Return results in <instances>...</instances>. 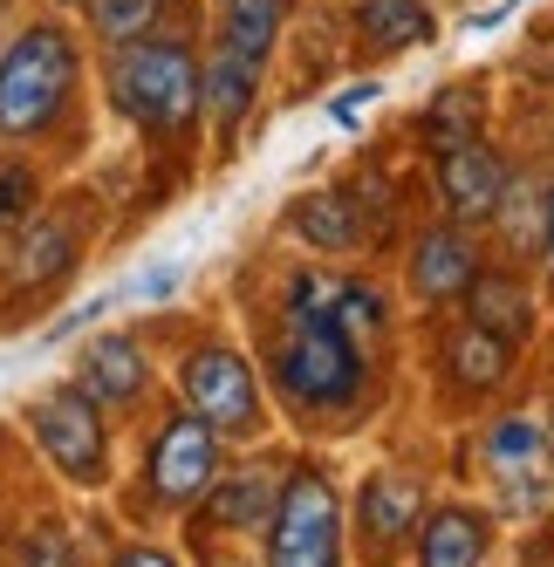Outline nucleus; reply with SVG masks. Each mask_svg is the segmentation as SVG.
Listing matches in <instances>:
<instances>
[{"label":"nucleus","mask_w":554,"mask_h":567,"mask_svg":"<svg viewBox=\"0 0 554 567\" xmlns=\"http://www.w3.org/2000/svg\"><path fill=\"white\" fill-rule=\"evenodd\" d=\"M75 267V226L69 219H42L21 247H14V288H49V280H62Z\"/></svg>","instance_id":"17"},{"label":"nucleus","mask_w":554,"mask_h":567,"mask_svg":"<svg viewBox=\"0 0 554 567\" xmlns=\"http://www.w3.org/2000/svg\"><path fill=\"white\" fill-rule=\"evenodd\" d=\"M486 465L500 478H534L541 472V431L527 417H500L493 437H486Z\"/></svg>","instance_id":"22"},{"label":"nucleus","mask_w":554,"mask_h":567,"mask_svg":"<svg viewBox=\"0 0 554 567\" xmlns=\"http://www.w3.org/2000/svg\"><path fill=\"white\" fill-rule=\"evenodd\" d=\"M288 0H226L219 8V49L240 55V62H267L274 34H281Z\"/></svg>","instance_id":"16"},{"label":"nucleus","mask_w":554,"mask_h":567,"mask_svg":"<svg viewBox=\"0 0 554 567\" xmlns=\"http://www.w3.org/2000/svg\"><path fill=\"white\" fill-rule=\"evenodd\" d=\"M288 226L308 239V247H322V254H349L363 219H356V198L349 192H308L301 206L288 213Z\"/></svg>","instance_id":"18"},{"label":"nucleus","mask_w":554,"mask_h":567,"mask_svg":"<svg viewBox=\"0 0 554 567\" xmlns=\"http://www.w3.org/2000/svg\"><path fill=\"white\" fill-rule=\"evenodd\" d=\"M178 383H185V411L199 424H213L219 437H240L260 424V383L233 349H192Z\"/></svg>","instance_id":"5"},{"label":"nucleus","mask_w":554,"mask_h":567,"mask_svg":"<svg viewBox=\"0 0 554 567\" xmlns=\"http://www.w3.org/2000/svg\"><path fill=\"white\" fill-rule=\"evenodd\" d=\"M500 192H506V165H500L493 144H472V137H465V144H452V151H439V198H445V213H452L459 226L493 219Z\"/></svg>","instance_id":"8"},{"label":"nucleus","mask_w":554,"mask_h":567,"mask_svg":"<svg viewBox=\"0 0 554 567\" xmlns=\"http://www.w3.org/2000/svg\"><path fill=\"white\" fill-rule=\"evenodd\" d=\"M34 213V172L14 165V157H0V233H8L14 219Z\"/></svg>","instance_id":"26"},{"label":"nucleus","mask_w":554,"mask_h":567,"mask_svg":"<svg viewBox=\"0 0 554 567\" xmlns=\"http://www.w3.org/2000/svg\"><path fill=\"white\" fill-rule=\"evenodd\" d=\"M472 274H480V254H472V239L465 233H424L418 239V254H411V288L424 301H459L472 288Z\"/></svg>","instance_id":"11"},{"label":"nucleus","mask_w":554,"mask_h":567,"mask_svg":"<svg viewBox=\"0 0 554 567\" xmlns=\"http://www.w3.org/2000/svg\"><path fill=\"white\" fill-rule=\"evenodd\" d=\"M541 247H547V260H554V185L541 192Z\"/></svg>","instance_id":"31"},{"label":"nucleus","mask_w":554,"mask_h":567,"mask_svg":"<svg viewBox=\"0 0 554 567\" xmlns=\"http://www.w3.org/2000/svg\"><path fill=\"white\" fill-rule=\"evenodd\" d=\"M219 485V478H213ZM274 493H281V485H274L267 472H240V478H226L219 493H213V519L219 526H260L267 513H274Z\"/></svg>","instance_id":"20"},{"label":"nucleus","mask_w":554,"mask_h":567,"mask_svg":"<svg viewBox=\"0 0 554 567\" xmlns=\"http://www.w3.org/2000/svg\"><path fill=\"white\" fill-rule=\"evenodd\" d=\"M445 370L459 390H500L506 370H513V342H500L493 329H480V321H465V329L445 342Z\"/></svg>","instance_id":"13"},{"label":"nucleus","mask_w":554,"mask_h":567,"mask_svg":"<svg viewBox=\"0 0 554 567\" xmlns=\"http://www.w3.org/2000/svg\"><path fill=\"white\" fill-rule=\"evenodd\" d=\"M110 96L144 131H185L199 116V62L178 42H124L110 62Z\"/></svg>","instance_id":"3"},{"label":"nucleus","mask_w":554,"mask_h":567,"mask_svg":"<svg viewBox=\"0 0 554 567\" xmlns=\"http://www.w3.org/2000/svg\"><path fill=\"white\" fill-rule=\"evenodd\" d=\"M165 21V0H90V28L103 42H151V28Z\"/></svg>","instance_id":"23"},{"label":"nucleus","mask_w":554,"mask_h":567,"mask_svg":"<svg viewBox=\"0 0 554 567\" xmlns=\"http://www.w3.org/2000/svg\"><path fill=\"white\" fill-rule=\"evenodd\" d=\"M363 34H370V49H411V42H431L439 21H431L424 0H370Z\"/></svg>","instance_id":"19"},{"label":"nucleus","mask_w":554,"mask_h":567,"mask_svg":"<svg viewBox=\"0 0 554 567\" xmlns=\"http://www.w3.org/2000/svg\"><path fill=\"white\" fill-rule=\"evenodd\" d=\"M500 213H506V239H513V254H534V239H541V198H527V185H521V178H506L493 219H500Z\"/></svg>","instance_id":"25"},{"label":"nucleus","mask_w":554,"mask_h":567,"mask_svg":"<svg viewBox=\"0 0 554 567\" xmlns=\"http://www.w3.org/2000/svg\"><path fill=\"white\" fill-rule=\"evenodd\" d=\"M472 124H480V90H472V83L439 90V96H431V110H424V137H431V151L465 144V137H472Z\"/></svg>","instance_id":"21"},{"label":"nucleus","mask_w":554,"mask_h":567,"mask_svg":"<svg viewBox=\"0 0 554 567\" xmlns=\"http://www.w3.org/2000/svg\"><path fill=\"white\" fill-rule=\"evenodd\" d=\"M151 383V362L131 336H96L83 349V362H75V390H83L90 403H103V411H124V403H137Z\"/></svg>","instance_id":"9"},{"label":"nucleus","mask_w":554,"mask_h":567,"mask_svg":"<svg viewBox=\"0 0 554 567\" xmlns=\"http://www.w3.org/2000/svg\"><path fill=\"white\" fill-rule=\"evenodd\" d=\"M418 506H424V485L411 472H377L363 485V499H356V513H363V540L377 554H390L404 534H418Z\"/></svg>","instance_id":"10"},{"label":"nucleus","mask_w":554,"mask_h":567,"mask_svg":"<svg viewBox=\"0 0 554 567\" xmlns=\"http://www.w3.org/2000/svg\"><path fill=\"white\" fill-rule=\"evenodd\" d=\"M219 478V431L178 411L151 444V499L157 506H199Z\"/></svg>","instance_id":"6"},{"label":"nucleus","mask_w":554,"mask_h":567,"mask_svg":"<svg viewBox=\"0 0 554 567\" xmlns=\"http://www.w3.org/2000/svg\"><path fill=\"white\" fill-rule=\"evenodd\" d=\"M267 567H342V506L322 465H295L267 513Z\"/></svg>","instance_id":"4"},{"label":"nucleus","mask_w":554,"mask_h":567,"mask_svg":"<svg viewBox=\"0 0 554 567\" xmlns=\"http://www.w3.org/2000/svg\"><path fill=\"white\" fill-rule=\"evenodd\" d=\"M103 308H110V301H83V308H75V315H62V321H55L49 336H75V329H90V321H96Z\"/></svg>","instance_id":"29"},{"label":"nucleus","mask_w":554,"mask_h":567,"mask_svg":"<svg viewBox=\"0 0 554 567\" xmlns=\"http://www.w3.org/2000/svg\"><path fill=\"white\" fill-rule=\"evenodd\" d=\"M377 103V83H363V90H349V96H336V124H356V116H363Z\"/></svg>","instance_id":"28"},{"label":"nucleus","mask_w":554,"mask_h":567,"mask_svg":"<svg viewBox=\"0 0 554 567\" xmlns=\"http://www.w3.org/2000/svg\"><path fill=\"white\" fill-rule=\"evenodd\" d=\"M336 280H295V301L274 349V383L288 390L295 411H342L363 390V349L336 329Z\"/></svg>","instance_id":"1"},{"label":"nucleus","mask_w":554,"mask_h":567,"mask_svg":"<svg viewBox=\"0 0 554 567\" xmlns=\"http://www.w3.org/2000/svg\"><path fill=\"white\" fill-rule=\"evenodd\" d=\"M34 437H42V452L62 478L75 485H96L103 478V458H110V444H103V417H96V403L83 390H55L34 403Z\"/></svg>","instance_id":"7"},{"label":"nucleus","mask_w":554,"mask_h":567,"mask_svg":"<svg viewBox=\"0 0 554 567\" xmlns=\"http://www.w3.org/2000/svg\"><path fill=\"white\" fill-rule=\"evenodd\" d=\"M28 567H75V554H69V540L55 534V526H49V534H34V540H28Z\"/></svg>","instance_id":"27"},{"label":"nucleus","mask_w":554,"mask_h":567,"mask_svg":"<svg viewBox=\"0 0 554 567\" xmlns=\"http://www.w3.org/2000/svg\"><path fill=\"white\" fill-rule=\"evenodd\" d=\"M472 301V321L480 329H493L500 342H521L527 329H534V301H527V288L521 280H506V274H472V288H465Z\"/></svg>","instance_id":"14"},{"label":"nucleus","mask_w":554,"mask_h":567,"mask_svg":"<svg viewBox=\"0 0 554 567\" xmlns=\"http://www.w3.org/2000/svg\"><path fill=\"white\" fill-rule=\"evenodd\" d=\"M336 329L363 349V336H383V295L377 288H336Z\"/></svg>","instance_id":"24"},{"label":"nucleus","mask_w":554,"mask_h":567,"mask_svg":"<svg viewBox=\"0 0 554 567\" xmlns=\"http://www.w3.org/2000/svg\"><path fill=\"white\" fill-rule=\"evenodd\" d=\"M75 96V42L62 28H28L0 55V137H42Z\"/></svg>","instance_id":"2"},{"label":"nucleus","mask_w":554,"mask_h":567,"mask_svg":"<svg viewBox=\"0 0 554 567\" xmlns=\"http://www.w3.org/2000/svg\"><path fill=\"white\" fill-rule=\"evenodd\" d=\"M486 540H493L486 513L445 506V513H431L424 534H418V567H480L486 560Z\"/></svg>","instance_id":"12"},{"label":"nucleus","mask_w":554,"mask_h":567,"mask_svg":"<svg viewBox=\"0 0 554 567\" xmlns=\"http://www.w3.org/2000/svg\"><path fill=\"white\" fill-rule=\"evenodd\" d=\"M254 90H260V62H240V55H213L199 69V103L219 116V131H240V116L254 110Z\"/></svg>","instance_id":"15"},{"label":"nucleus","mask_w":554,"mask_h":567,"mask_svg":"<svg viewBox=\"0 0 554 567\" xmlns=\"http://www.w3.org/2000/svg\"><path fill=\"white\" fill-rule=\"evenodd\" d=\"M541 444H547V452H554V431H547V437H541Z\"/></svg>","instance_id":"32"},{"label":"nucleus","mask_w":554,"mask_h":567,"mask_svg":"<svg viewBox=\"0 0 554 567\" xmlns=\"http://www.w3.org/2000/svg\"><path fill=\"white\" fill-rule=\"evenodd\" d=\"M116 567H178V560L157 554V547H124V554H116Z\"/></svg>","instance_id":"30"}]
</instances>
